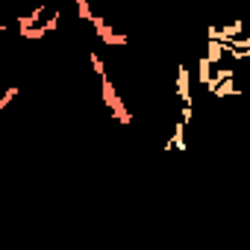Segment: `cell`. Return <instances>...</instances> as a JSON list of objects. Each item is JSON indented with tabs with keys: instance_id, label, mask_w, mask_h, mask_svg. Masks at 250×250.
Instances as JSON below:
<instances>
[{
	"instance_id": "3",
	"label": "cell",
	"mask_w": 250,
	"mask_h": 250,
	"mask_svg": "<svg viewBox=\"0 0 250 250\" xmlns=\"http://www.w3.org/2000/svg\"><path fill=\"white\" fill-rule=\"evenodd\" d=\"M18 33H21V39H44L47 36L42 27H30V30H18Z\"/></svg>"
},
{
	"instance_id": "1",
	"label": "cell",
	"mask_w": 250,
	"mask_h": 250,
	"mask_svg": "<svg viewBox=\"0 0 250 250\" xmlns=\"http://www.w3.org/2000/svg\"><path fill=\"white\" fill-rule=\"evenodd\" d=\"M177 91H180V100L183 106H191V91H188V71L180 65V77H177Z\"/></svg>"
},
{
	"instance_id": "2",
	"label": "cell",
	"mask_w": 250,
	"mask_h": 250,
	"mask_svg": "<svg viewBox=\"0 0 250 250\" xmlns=\"http://www.w3.org/2000/svg\"><path fill=\"white\" fill-rule=\"evenodd\" d=\"M15 94H18V85H9V88L3 91V97H0V109H6V106L15 100Z\"/></svg>"
}]
</instances>
